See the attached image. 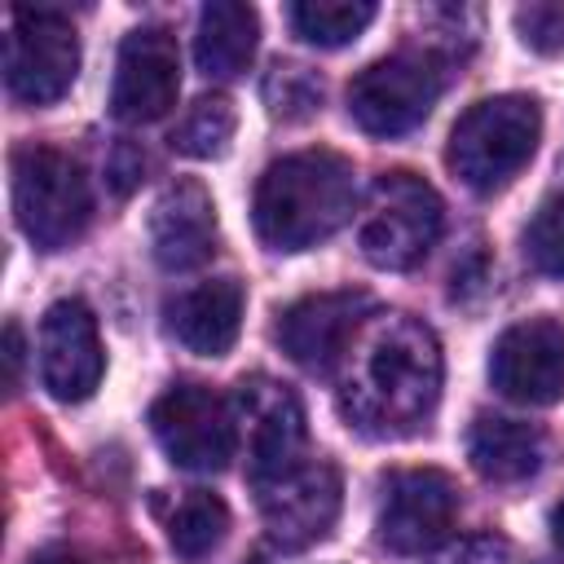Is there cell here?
Instances as JSON below:
<instances>
[{
	"label": "cell",
	"mask_w": 564,
	"mask_h": 564,
	"mask_svg": "<svg viewBox=\"0 0 564 564\" xmlns=\"http://www.w3.org/2000/svg\"><path fill=\"white\" fill-rule=\"evenodd\" d=\"M375 13L379 9L370 0H300L286 9V22L304 44L339 48V44L357 40L375 22Z\"/></svg>",
	"instance_id": "cell-20"
},
{
	"label": "cell",
	"mask_w": 564,
	"mask_h": 564,
	"mask_svg": "<svg viewBox=\"0 0 564 564\" xmlns=\"http://www.w3.org/2000/svg\"><path fill=\"white\" fill-rule=\"evenodd\" d=\"M234 405H238V423L247 427L251 485L286 471L291 463L304 458V405L286 383H278L269 375H251L238 383Z\"/></svg>",
	"instance_id": "cell-14"
},
{
	"label": "cell",
	"mask_w": 564,
	"mask_h": 564,
	"mask_svg": "<svg viewBox=\"0 0 564 564\" xmlns=\"http://www.w3.org/2000/svg\"><path fill=\"white\" fill-rule=\"evenodd\" d=\"M31 564H79V560H75L70 551H40Z\"/></svg>",
	"instance_id": "cell-29"
},
{
	"label": "cell",
	"mask_w": 564,
	"mask_h": 564,
	"mask_svg": "<svg viewBox=\"0 0 564 564\" xmlns=\"http://www.w3.org/2000/svg\"><path fill=\"white\" fill-rule=\"evenodd\" d=\"M4 357H9V383H18V366H22V330H18V322H9L4 326Z\"/></svg>",
	"instance_id": "cell-27"
},
{
	"label": "cell",
	"mask_w": 564,
	"mask_h": 564,
	"mask_svg": "<svg viewBox=\"0 0 564 564\" xmlns=\"http://www.w3.org/2000/svg\"><path fill=\"white\" fill-rule=\"evenodd\" d=\"M150 251L159 269L185 273L216 251V203L198 181H176L150 212Z\"/></svg>",
	"instance_id": "cell-16"
},
{
	"label": "cell",
	"mask_w": 564,
	"mask_h": 564,
	"mask_svg": "<svg viewBox=\"0 0 564 564\" xmlns=\"http://www.w3.org/2000/svg\"><path fill=\"white\" fill-rule=\"evenodd\" d=\"M441 564H516V551L502 538H471L458 551H449Z\"/></svg>",
	"instance_id": "cell-26"
},
{
	"label": "cell",
	"mask_w": 564,
	"mask_h": 564,
	"mask_svg": "<svg viewBox=\"0 0 564 564\" xmlns=\"http://www.w3.org/2000/svg\"><path fill=\"white\" fill-rule=\"evenodd\" d=\"M247 295L234 278H212L167 300V330L198 357H225L242 330Z\"/></svg>",
	"instance_id": "cell-17"
},
{
	"label": "cell",
	"mask_w": 564,
	"mask_h": 564,
	"mask_svg": "<svg viewBox=\"0 0 564 564\" xmlns=\"http://www.w3.org/2000/svg\"><path fill=\"white\" fill-rule=\"evenodd\" d=\"M357 203V172L335 150H295L264 167L251 220L269 251H304L326 242Z\"/></svg>",
	"instance_id": "cell-2"
},
{
	"label": "cell",
	"mask_w": 564,
	"mask_h": 564,
	"mask_svg": "<svg viewBox=\"0 0 564 564\" xmlns=\"http://www.w3.org/2000/svg\"><path fill=\"white\" fill-rule=\"evenodd\" d=\"M551 538H555V546L564 551V498H560L555 511H551Z\"/></svg>",
	"instance_id": "cell-28"
},
{
	"label": "cell",
	"mask_w": 564,
	"mask_h": 564,
	"mask_svg": "<svg viewBox=\"0 0 564 564\" xmlns=\"http://www.w3.org/2000/svg\"><path fill=\"white\" fill-rule=\"evenodd\" d=\"M13 212L40 251L70 247L93 220V189L84 167L48 145L13 150Z\"/></svg>",
	"instance_id": "cell-5"
},
{
	"label": "cell",
	"mask_w": 564,
	"mask_h": 564,
	"mask_svg": "<svg viewBox=\"0 0 564 564\" xmlns=\"http://www.w3.org/2000/svg\"><path fill=\"white\" fill-rule=\"evenodd\" d=\"M520 40L538 53H560L564 48V4H529L516 9Z\"/></svg>",
	"instance_id": "cell-25"
},
{
	"label": "cell",
	"mask_w": 564,
	"mask_h": 564,
	"mask_svg": "<svg viewBox=\"0 0 564 564\" xmlns=\"http://www.w3.org/2000/svg\"><path fill=\"white\" fill-rule=\"evenodd\" d=\"M79 75V35L57 9H13L4 40V84L22 106L57 101Z\"/></svg>",
	"instance_id": "cell-8"
},
{
	"label": "cell",
	"mask_w": 564,
	"mask_h": 564,
	"mask_svg": "<svg viewBox=\"0 0 564 564\" xmlns=\"http://www.w3.org/2000/svg\"><path fill=\"white\" fill-rule=\"evenodd\" d=\"M489 383L520 405H555L564 397V326L555 317H524L494 339Z\"/></svg>",
	"instance_id": "cell-12"
},
{
	"label": "cell",
	"mask_w": 564,
	"mask_h": 564,
	"mask_svg": "<svg viewBox=\"0 0 564 564\" xmlns=\"http://www.w3.org/2000/svg\"><path fill=\"white\" fill-rule=\"evenodd\" d=\"M330 375L348 427L388 441L427 427L445 366L432 326L410 313H370Z\"/></svg>",
	"instance_id": "cell-1"
},
{
	"label": "cell",
	"mask_w": 564,
	"mask_h": 564,
	"mask_svg": "<svg viewBox=\"0 0 564 564\" xmlns=\"http://www.w3.org/2000/svg\"><path fill=\"white\" fill-rule=\"evenodd\" d=\"M538 137H542V106L524 93H498L476 101L454 123L445 163L467 189L494 194L511 185V176L533 159Z\"/></svg>",
	"instance_id": "cell-3"
},
{
	"label": "cell",
	"mask_w": 564,
	"mask_h": 564,
	"mask_svg": "<svg viewBox=\"0 0 564 564\" xmlns=\"http://www.w3.org/2000/svg\"><path fill=\"white\" fill-rule=\"evenodd\" d=\"M101 370L106 352L97 317L79 300H57L40 322V383L48 388V397L75 405L97 392Z\"/></svg>",
	"instance_id": "cell-15"
},
{
	"label": "cell",
	"mask_w": 564,
	"mask_h": 564,
	"mask_svg": "<svg viewBox=\"0 0 564 564\" xmlns=\"http://www.w3.org/2000/svg\"><path fill=\"white\" fill-rule=\"evenodd\" d=\"M441 88H445V70L432 53H392L352 75L348 115L357 119L361 132L392 141L414 132L432 115Z\"/></svg>",
	"instance_id": "cell-6"
},
{
	"label": "cell",
	"mask_w": 564,
	"mask_h": 564,
	"mask_svg": "<svg viewBox=\"0 0 564 564\" xmlns=\"http://www.w3.org/2000/svg\"><path fill=\"white\" fill-rule=\"evenodd\" d=\"M234 128H238V110L229 97L212 93V97H198L181 123L172 128V145L185 154V159H220L234 141Z\"/></svg>",
	"instance_id": "cell-22"
},
{
	"label": "cell",
	"mask_w": 564,
	"mask_h": 564,
	"mask_svg": "<svg viewBox=\"0 0 564 564\" xmlns=\"http://www.w3.org/2000/svg\"><path fill=\"white\" fill-rule=\"evenodd\" d=\"M370 295L366 291H317L304 295L295 304H286L278 313V344L282 352L313 370V375H330L344 357V348L352 344L357 326L370 317Z\"/></svg>",
	"instance_id": "cell-13"
},
{
	"label": "cell",
	"mask_w": 564,
	"mask_h": 564,
	"mask_svg": "<svg viewBox=\"0 0 564 564\" xmlns=\"http://www.w3.org/2000/svg\"><path fill=\"white\" fill-rule=\"evenodd\" d=\"M150 432L159 449L181 467V471H220L234 458L238 445V419L234 405L203 388V383H176L150 405Z\"/></svg>",
	"instance_id": "cell-7"
},
{
	"label": "cell",
	"mask_w": 564,
	"mask_h": 564,
	"mask_svg": "<svg viewBox=\"0 0 564 564\" xmlns=\"http://www.w3.org/2000/svg\"><path fill=\"white\" fill-rule=\"evenodd\" d=\"M256 502L264 533L282 551H304L335 529L339 516V471L326 458H300L286 471L256 480Z\"/></svg>",
	"instance_id": "cell-9"
},
{
	"label": "cell",
	"mask_w": 564,
	"mask_h": 564,
	"mask_svg": "<svg viewBox=\"0 0 564 564\" xmlns=\"http://www.w3.org/2000/svg\"><path fill=\"white\" fill-rule=\"evenodd\" d=\"M264 106L273 119H308L322 106V79L295 62H278L264 75Z\"/></svg>",
	"instance_id": "cell-23"
},
{
	"label": "cell",
	"mask_w": 564,
	"mask_h": 564,
	"mask_svg": "<svg viewBox=\"0 0 564 564\" xmlns=\"http://www.w3.org/2000/svg\"><path fill=\"white\" fill-rule=\"evenodd\" d=\"M467 458L485 480L520 485V480L538 476V467L546 458V436L533 423L502 419V414H480L467 427Z\"/></svg>",
	"instance_id": "cell-18"
},
{
	"label": "cell",
	"mask_w": 564,
	"mask_h": 564,
	"mask_svg": "<svg viewBox=\"0 0 564 564\" xmlns=\"http://www.w3.org/2000/svg\"><path fill=\"white\" fill-rule=\"evenodd\" d=\"M181 93V53L167 26H137L123 35L115 57L110 110L123 123H154L176 106Z\"/></svg>",
	"instance_id": "cell-11"
},
{
	"label": "cell",
	"mask_w": 564,
	"mask_h": 564,
	"mask_svg": "<svg viewBox=\"0 0 564 564\" xmlns=\"http://www.w3.org/2000/svg\"><path fill=\"white\" fill-rule=\"evenodd\" d=\"M260 44V18L251 4L238 0H212L198 13V35H194V62L207 79H234L251 66Z\"/></svg>",
	"instance_id": "cell-19"
},
{
	"label": "cell",
	"mask_w": 564,
	"mask_h": 564,
	"mask_svg": "<svg viewBox=\"0 0 564 564\" xmlns=\"http://www.w3.org/2000/svg\"><path fill=\"white\" fill-rule=\"evenodd\" d=\"M458 520V489L436 467H405L383 480L379 542L397 555H423L449 538Z\"/></svg>",
	"instance_id": "cell-10"
},
{
	"label": "cell",
	"mask_w": 564,
	"mask_h": 564,
	"mask_svg": "<svg viewBox=\"0 0 564 564\" xmlns=\"http://www.w3.org/2000/svg\"><path fill=\"white\" fill-rule=\"evenodd\" d=\"M524 260L542 278L564 282V198H546L524 225Z\"/></svg>",
	"instance_id": "cell-24"
},
{
	"label": "cell",
	"mask_w": 564,
	"mask_h": 564,
	"mask_svg": "<svg viewBox=\"0 0 564 564\" xmlns=\"http://www.w3.org/2000/svg\"><path fill=\"white\" fill-rule=\"evenodd\" d=\"M225 533H229V507L207 489H189L167 520V542L181 560L212 555L225 542Z\"/></svg>",
	"instance_id": "cell-21"
},
{
	"label": "cell",
	"mask_w": 564,
	"mask_h": 564,
	"mask_svg": "<svg viewBox=\"0 0 564 564\" xmlns=\"http://www.w3.org/2000/svg\"><path fill=\"white\" fill-rule=\"evenodd\" d=\"M445 207L441 194L414 176V172H383L375 176L361 220H357V247L375 269L401 273L414 269L441 238Z\"/></svg>",
	"instance_id": "cell-4"
}]
</instances>
